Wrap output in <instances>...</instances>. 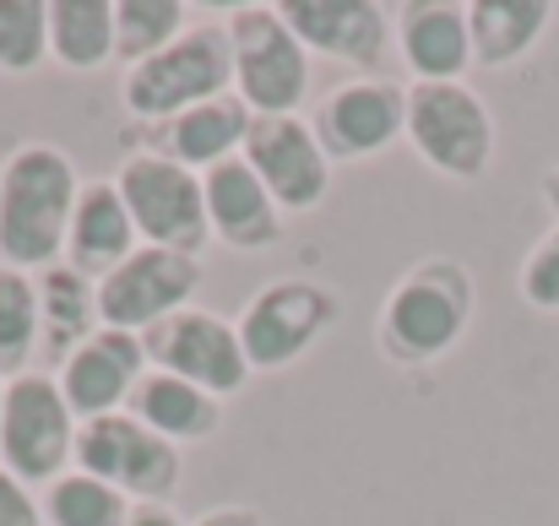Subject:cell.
<instances>
[{
  "instance_id": "6da1fadb",
  "label": "cell",
  "mask_w": 559,
  "mask_h": 526,
  "mask_svg": "<svg viewBox=\"0 0 559 526\" xmlns=\"http://www.w3.org/2000/svg\"><path fill=\"white\" fill-rule=\"evenodd\" d=\"M478 310V277L456 255H424L413 261L374 315V348L396 369H429L467 337Z\"/></svg>"
},
{
  "instance_id": "7a4b0ae2",
  "label": "cell",
  "mask_w": 559,
  "mask_h": 526,
  "mask_svg": "<svg viewBox=\"0 0 559 526\" xmlns=\"http://www.w3.org/2000/svg\"><path fill=\"white\" fill-rule=\"evenodd\" d=\"M82 195V175L55 142H16L0 158V266L49 272L66 255V228Z\"/></svg>"
},
{
  "instance_id": "3957f363",
  "label": "cell",
  "mask_w": 559,
  "mask_h": 526,
  "mask_svg": "<svg viewBox=\"0 0 559 526\" xmlns=\"http://www.w3.org/2000/svg\"><path fill=\"white\" fill-rule=\"evenodd\" d=\"M228 65H234V98L250 109V120L299 115L310 104V49L283 22L277 0H239L223 16Z\"/></svg>"
},
{
  "instance_id": "277c9868",
  "label": "cell",
  "mask_w": 559,
  "mask_h": 526,
  "mask_svg": "<svg viewBox=\"0 0 559 526\" xmlns=\"http://www.w3.org/2000/svg\"><path fill=\"white\" fill-rule=\"evenodd\" d=\"M228 93H234V65H228L223 22H190L164 55H153L120 76V104H126L131 125L175 120L212 98H228Z\"/></svg>"
},
{
  "instance_id": "5b68a950",
  "label": "cell",
  "mask_w": 559,
  "mask_h": 526,
  "mask_svg": "<svg viewBox=\"0 0 559 526\" xmlns=\"http://www.w3.org/2000/svg\"><path fill=\"white\" fill-rule=\"evenodd\" d=\"M424 169L473 184L495 164V109L467 82H407V136Z\"/></svg>"
},
{
  "instance_id": "8992f818",
  "label": "cell",
  "mask_w": 559,
  "mask_h": 526,
  "mask_svg": "<svg viewBox=\"0 0 559 526\" xmlns=\"http://www.w3.org/2000/svg\"><path fill=\"white\" fill-rule=\"evenodd\" d=\"M337 321H343V299L326 283L272 277L245 299L234 332H239V348H245L255 374H277V369H294L310 348H321V337Z\"/></svg>"
},
{
  "instance_id": "52a82bcc",
  "label": "cell",
  "mask_w": 559,
  "mask_h": 526,
  "mask_svg": "<svg viewBox=\"0 0 559 526\" xmlns=\"http://www.w3.org/2000/svg\"><path fill=\"white\" fill-rule=\"evenodd\" d=\"M76 413L66 407L55 374L27 369L16 380H5V402H0V467L27 483V489H49L60 473L76 467Z\"/></svg>"
},
{
  "instance_id": "ba28073f",
  "label": "cell",
  "mask_w": 559,
  "mask_h": 526,
  "mask_svg": "<svg viewBox=\"0 0 559 526\" xmlns=\"http://www.w3.org/2000/svg\"><path fill=\"white\" fill-rule=\"evenodd\" d=\"M76 467L120 489L131 505H169L186 483V451L158 440L131 413H109L76 429Z\"/></svg>"
},
{
  "instance_id": "9c48e42d",
  "label": "cell",
  "mask_w": 559,
  "mask_h": 526,
  "mask_svg": "<svg viewBox=\"0 0 559 526\" xmlns=\"http://www.w3.org/2000/svg\"><path fill=\"white\" fill-rule=\"evenodd\" d=\"M115 184H120V195H126V212H131L142 244L201 255V244L212 239V228H206L201 175H190V169L169 164V158L126 153V164H120Z\"/></svg>"
},
{
  "instance_id": "30bf717a",
  "label": "cell",
  "mask_w": 559,
  "mask_h": 526,
  "mask_svg": "<svg viewBox=\"0 0 559 526\" xmlns=\"http://www.w3.org/2000/svg\"><path fill=\"white\" fill-rule=\"evenodd\" d=\"M201 288V255L186 250H158V244H136L131 261H120L104 283H98V321L115 332H153L169 315H180L195 304Z\"/></svg>"
},
{
  "instance_id": "8fae6325",
  "label": "cell",
  "mask_w": 559,
  "mask_h": 526,
  "mask_svg": "<svg viewBox=\"0 0 559 526\" xmlns=\"http://www.w3.org/2000/svg\"><path fill=\"white\" fill-rule=\"evenodd\" d=\"M310 131L332 164H370L407 136V87L391 76H348L316 104Z\"/></svg>"
},
{
  "instance_id": "7c38bea8",
  "label": "cell",
  "mask_w": 559,
  "mask_h": 526,
  "mask_svg": "<svg viewBox=\"0 0 559 526\" xmlns=\"http://www.w3.org/2000/svg\"><path fill=\"white\" fill-rule=\"evenodd\" d=\"M142 348H147V363H153V369L180 374L190 385L212 391L217 402L239 396V391L250 385V374H255L245 348H239L234 321H223V315H212V310H201V304H190L180 315H169L164 326L142 332Z\"/></svg>"
},
{
  "instance_id": "4fadbf2b",
  "label": "cell",
  "mask_w": 559,
  "mask_h": 526,
  "mask_svg": "<svg viewBox=\"0 0 559 526\" xmlns=\"http://www.w3.org/2000/svg\"><path fill=\"white\" fill-rule=\"evenodd\" d=\"M239 158L255 169V179L272 190V201L288 212H316L332 195V158L321 153L316 131L305 115H272L250 120Z\"/></svg>"
},
{
  "instance_id": "5bb4252c",
  "label": "cell",
  "mask_w": 559,
  "mask_h": 526,
  "mask_svg": "<svg viewBox=\"0 0 559 526\" xmlns=\"http://www.w3.org/2000/svg\"><path fill=\"white\" fill-rule=\"evenodd\" d=\"M294 38L310 49V60H337L365 76H380L391 55V11L374 0H277Z\"/></svg>"
},
{
  "instance_id": "9a60e30c",
  "label": "cell",
  "mask_w": 559,
  "mask_h": 526,
  "mask_svg": "<svg viewBox=\"0 0 559 526\" xmlns=\"http://www.w3.org/2000/svg\"><path fill=\"white\" fill-rule=\"evenodd\" d=\"M142 374H147L142 337L115 332V326H98L82 348L55 369V385H60L66 407L76 413V423H93V418L126 413L131 407V391L142 385Z\"/></svg>"
},
{
  "instance_id": "2e32d148",
  "label": "cell",
  "mask_w": 559,
  "mask_h": 526,
  "mask_svg": "<svg viewBox=\"0 0 559 526\" xmlns=\"http://www.w3.org/2000/svg\"><path fill=\"white\" fill-rule=\"evenodd\" d=\"M391 44L407 82H462L473 71L467 0H402L391 11Z\"/></svg>"
},
{
  "instance_id": "e0dca14e",
  "label": "cell",
  "mask_w": 559,
  "mask_h": 526,
  "mask_svg": "<svg viewBox=\"0 0 559 526\" xmlns=\"http://www.w3.org/2000/svg\"><path fill=\"white\" fill-rule=\"evenodd\" d=\"M245 131H250V109L228 93V98H212V104H201V109L175 115V120L131 125V131H126V147H131V153H147V158H169V164H180L190 175H206V169H217L223 158H239Z\"/></svg>"
},
{
  "instance_id": "ac0fdd59",
  "label": "cell",
  "mask_w": 559,
  "mask_h": 526,
  "mask_svg": "<svg viewBox=\"0 0 559 526\" xmlns=\"http://www.w3.org/2000/svg\"><path fill=\"white\" fill-rule=\"evenodd\" d=\"M201 195H206V228L223 250L255 255L283 239V206L272 201V190L255 179L245 158H223L217 169H206Z\"/></svg>"
},
{
  "instance_id": "d6986e66",
  "label": "cell",
  "mask_w": 559,
  "mask_h": 526,
  "mask_svg": "<svg viewBox=\"0 0 559 526\" xmlns=\"http://www.w3.org/2000/svg\"><path fill=\"white\" fill-rule=\"evenodd\" d=\"M136 223L126 212V195L115 179H82V195H76V212H71V228H66V266L82 272L87 283H104L120 261L136 255Z\"/></svg>"
},
{
  "instance_id": "ffe728a7",
  "label": "cell",
  "mask_w": 559,
  "mask_h": 526,
  "mask_svg": "<svg viewBox=\"0 0 559 526\" xmlns=\"http://www.w3.org/2000/svg\"><path fill=\"white\" fill-rule=\"evenodd\" d=\"M98 326H104L98 321V283H87L66 261L38 272V369L44 374H55Z\"/></svg>"
},
{
  "instance_id": "44dd1931",
  "label": "cell",
  "mask_w": 559,
  "mask_h": 526,
  "mask_svg": "<svg viewBox=\"0 0 559 526\" xmlns=\"http://www.w3.org/2000/svg\"><path fill=\"white\" fill-rule=\"evenodd\" d=\"M136 423H147L158 440H169V445H206L217 429H223V402L212 396V391H201V385H190L180 374H164V369H153L147 363V374H142V385L131 391V407H126Z\"/></svg>"
},
{
  "instance_id": "7402d4cb",
  "label": "cell",
  "mask_w": 559,
  "mask_h": 526,
  "mask_svg": "<svg viewBox=\"0 0 559 526\" xmlns=\"http://www.w3.org/2000/svg\"><path fill=\"white\" fill-rule=\"evenodd\" d=\"M555 27L549 0H467V33H473V65L478 71H511L522 65Z\"/></svg>"
},
{
  "instance_id": "603a6c76",
  "label": "cell",
  "mask_w": 559,
  "mask_h": 526,
  "mask_svg": "<svg viewBox=\"0 0 559 526\" xmlns=\"http://www.w3.org/2000/svg\"><path fill=\"white\" fill-rule=\"evenodd\" d=\"M49 60L93 76L115 60V0H49Z\"/></svg>"
},
{
  "instance_id": "cb8c5ba5",
  "label": "cell",
  "mask_w": 559,
  "mask_h": 526,
  "mask_svg": "<svg viewBox=\"0 0 559 526\" xmlns=\"http://www.w3.org/2000/svg\"><path fill=\"white\" fill-rule=\"evenodd\" d=\"M190 22L186 0H115V60L131 71L153 55H164Z\"/></svg>"
},
{
  "instance_id": "d4e9b609",
  "label": "cell",
  "mask_w": 559,
  "mask_h": 526,
  "mask_svg": "<svg viewBox=\"0 0 559 526\" xmlns=\"http://www.w3.org/2000/svg\"><path fill=\"white\" fill-rule=\"evenodd\" d=\"M38 369V277L0 266V380Z\"/></svg>"
},
{
  "instance_id": "484cf974",
  "label": "cell",
  "mask_w": 559,
  "mask_h": 526,
  "mask_svg": "<svg viewBox=\"0 0 559 526\" xmlns=\"http://www.w3.org/2000/svg\"><path fill=\"white\" fill-rule=\"evenodd\" d=\"M38 505H44V526H126V516H131V500L82 467L60 473L38 494Z\"/></svg>"
},
{
  "instance_id": "4316f807",
  "label": "cell",
  "mask_w": 559,
  "mask_h": 526,
  "mask_svg": "<svg viewBox=\"0 0 559 526\" xmlns=\"http://www.w3.org/2000/svg\"><path fill=\"white\" fill-rule=\"evenodd\" d=\"M49 65V0H0V76Z\"/></svg>"
},
{
  "instance_id": "83f0119b",
  "label": "cell",
  "mask_w": 559,
  "mask_h": 526,
  "mask_svg": "<svg viewBox=\"0 0 559 526\" xmlns=\"http://www.w3.org/2000/svg\"><path fill=\"white\" fill-rule=\"evenodd\" d=\"M516 294H522L527 310L559 315V223L522 255V266H516Z\"/></svg>"
},
{
  "instance_id": "f1b7e54d",
  "label": "cell",
  "mask_w": 559,
  "mask_h": 526,
  "mask_svg": "<svg viewBox=\"0 0 559 526\" xmlns=\"http://www.w3.org/2000/svg\"><path fill=\"white\" fill-rule=\"evenodd\" d=\"M0 526H44V505L27 483H16L5 467H0Z\"/></svg>"
},
{
  "instance_id": "f546056e",
  "label": "cell",
  "mask_w": 559,
  "mask_h": 526,
  "mask_svg": "<svg viewBox=\"0 0 559 526\" xmlns=\"http://www.w3.org/2000/svg\"><path fill=\"white\" fill-rule=\"evenodd\" d=\"M190 526H266L250 505H217V511H206V516H195Z\"/></svg>"
},
{
  "instance_id": "4dcf8cb0",
  "label": "cell",
  "mask_w": 559,
  "mask_h": 526,
  "mask_svg": "<svg viewBox=\"0 0 559 526\" xmlns=\"http://www.w3.org/2000/svg\"><path fill=\"white\" fill-rule=\"evenodd\" d=\"M126 526H190V522H180L175 505H131Z\"/></svg>"
},
{
  "instance_id": "1f68e13d",
  "label": "cell",
  "mask_w": 559,
  "mask_h": 526,
  "mask_svg": "<svg viewBox=\"0 0 559 526\" xmlns=\"http://www.w3.org/2000/svg\"><path fill=\"white\" fill-rule=\"evenodd\" d=\"M538 190H544V201H549V212H555V223H559V164H555V169H544Z\"/></svg>"
},
{
  "instance_id": "d6a6232c",
  "label": "cell",
  "mask_w": 559,
  "mask_h": 526,
  "mask_svg": "<svg viewBox=\"0 0 559 526\" xmlns=\"http://www.w3.org/2000/svg\"><path fill=\"white\" fill-rule=\"evenodd\" d=\"M0 402H5V380H0Z\"/></svg>"
}]
</instances>
